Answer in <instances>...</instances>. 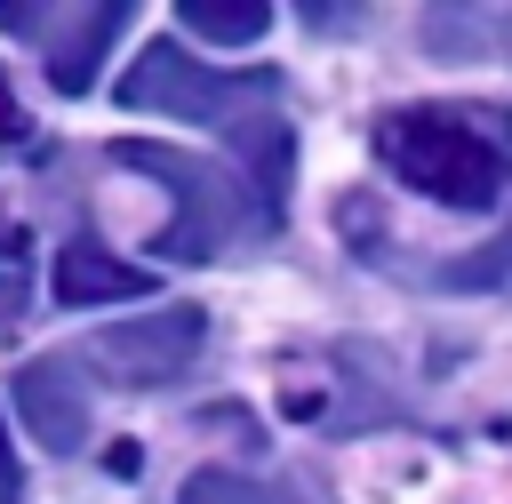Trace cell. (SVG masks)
<instances>
[{
	"label": "cell",
	"instance_id": "obj_1",
	"mask_svg": "<svg viewBox=\"0 0 512 504\" xmlns=\"http://www.w3.org/2000/svg\"><path fill=\"white\" fill-rule=\"evenodd\" d=\"M376 160L408 192H424L432 208H456V216L496 208V192L512 184L504 120L464 112V104H400V112H384L376 120Z\"/></svg>",
	"mask_w": 512,
	"mask_h": 504
},
{
	"label": "cell",
	"instance_id": "obj_2",
	"mask_svg": "<svg viewBox=\"0 0 512 504\" xmlns=\"http://www.w3.org/2000/svg\"><path fill=\"white\" fill-rule=\"evenodd\" d=\"M112 160L176 192V224H160V240H152V256H168V264H208L248 232H280L264 216V200L248 192V176L224 168V160L168 152V144H112Z\"/></svg>",
	"mask_w": 512,
	"mask_h": 504
},
{
	"label": "cell",
	"instance_id": "obj_3",
	"mask_svg": "<svg viewBox=\"0 0 512 504\" xmlns=\"http://www.w3.org/2000/svg\"><path fill=\"white\" fill-rule=\"evenodd\" d=\"M112 96L128 112H168V120H192V128H240L256 112L280 104V72H224V64H200L184 40H144L136 64L112 80Z\"/></svg>",
	"mask_w": 512,
	"mask_h": 504
},
{
	"label": "cell",
	"instance_id": "obj_4",
	"mask_svg": "<svg viewBox=\"0 0 512 504\" xmlns=\"http://www.w3.org/2000/svg\"><path fill=\"white\" fill-rule=\"evenodd\" d=\"M208 344V312L200 304H160V312H136L120 328H96L88 336V368L104 384H136V392H160L176 384Z\"/></svg>",
	"mask_w": 512,
	"mask_h": 504
},
{
	"label": "cell",
	"instance_id": "obj_5",
	"mask_svg": "<svg viewBox=\"0 0 512 504\" xmlns=\"http://www.w3.org/2000/svg\"><path fill=\"white\" fill-rule=\"evenodd\" d=\"M120 16H128L120 0H96V8H0V24H8L16 40L40 48L56 96H80V88L96 80L104 48L120 40Z\"/></svg>",
	"mask_w": 512,
	"mask_h": 504
},
{
	"label": "cell",
	"instance_id": "obj_6",
	"mask_svg": "<svg viewBox=\"0 0 512 504\" xmlns=\"http://www.w3.org/2000/svg\"><path fill=\"white\" fill-rule=\"evenodd\" d=\"M8 400H16V416L32 424V440H40L48 456H72V448L88 440V400H80L72 360H24V368L8 376Z\"/></svg>",
	"mask_w": 512,
	"mask_h": 504
},
{
	"label": "cell",
	"instance_id": "obj_7",
	"mask_svg": "<svg viewBox=\"0 0 512 504\" xmlns=\"http://www.w3.org/2000/svg\"><path fill=\"white\" fill-rule=\"evenodd\" d=\"M48 280H56L64 304H128V296L152 288V272H136L128 256H112V248H96V240H64Z\"/></svg>",
	"mask_w": 512,
	"mask_h": 504
},
{
	"label": "cell",
	"instance_id": "obj_8",
	"mask_svg": "<svg viewBox=\"0 0 512 504\" xmlns=\"http://www.w3.org/2000/svg\"><path fill=\"white\" fill-rule=\"evenodd\" d=\"M176 16L192 24V40H216V48H248V40H264V24H272L264 0H184Z\"/></svg>",
	"mask_w": 512,
	"mask_h": 504
},
{
	"label": "cell",
	"instance_id": "obj_9",
	"mask_svg": "<svg viewBox=\"0 0 512 504\" xmlns=\"http://www.w3.org/2000/svg\"><path fill=\"white\" fill-rule=\"evenodd\" d=\"M184 504H304V496L280 480H248V472H192Z\"/></svg>",
	"mask_w": 512,
	"mask_h": 504
},
{
	"label": "cell",
	"instance_id": "obj_10",
	"mask_svg": "<svg viewBox=\"0 0 512 504\" xmlns=\"http://www.w3.org/2000/svg\"><path fill=\"white\" fill-rule=\"evenodd\" d=\"M432 280H440V288H504V280H512V232L488 240V248H472V256L432 264Z\"/></svg>",
	"mask_w": 512,
	"mask_h": 504
},
{
	"label": "cell",
	"instance_id": "obj_11",
	"mask_svg": "<svg viewBox=\"0 0 512 504\" xmlns=\"http://www.w3.org/2000/svg\"><path fill=\"white\" fill-rule=\"evenodd\" d=\"M24 296H32V240L8 224V232H0V328L24 320Z\"/></svg>",
	"mask_w": 512,
	"mask_h": 504
},
{
	"label": "cell",
	"instance_id": "obj_12",
	"mask_svg": "<svg viewBox=\"0 0 512 504\" xmlns=\"http://www.w3.org/2000/svg\"><path fill=\"white\" fill-rule=\"evenodd\" d=\"M24 112H16V96H8V80H0V152H24Z\"/></svg>",
	"mask_w": 512,
	"mask_h": 504
},
{
	"label": "cell",
	"instance_id": "obj_13",
	"mask_svg": "<svg viewBox=\"0 0 512 504\" xmlns=\"http://www.w3.org/2000/svg\"><path fill=\"white\" fill-rule=\"evenodd\" d=\"M0 504H24V464L8 448V424H0Z\"/></svg>",
	"mask_w": 512,
	"mask_h": 504
},
{
	"label": "cell",
	"instance_id": "obj_14",
	"mask_svg": "<svg viewBox=\"0 0 512 504\" xmlns=\"http://www.w3.org/2000/svg\"><path fill=\"white\" fill-rule=\"evenodd\" d=\"M104 464H112V472H120V480H136V464H144V456H136V440H120V448H112V456H104Z\"/></svg>",
	"mask_w": 512,
	"mask_h": 504
},
{
	"label": "cell",
	"instance_id": "obj_15",
	"mask_svg": "<svg viewBox=\"0 0 512 504\" xmlns=\"http://www.w3.org/2000/svg\"><path fill=\"white\" fill-rule=\"evenodd\" d=\"M504 48H512V32H504Z\"/></svg>",
	"mask_w": 512,
	"mask_h": 504
}]
</instances>
